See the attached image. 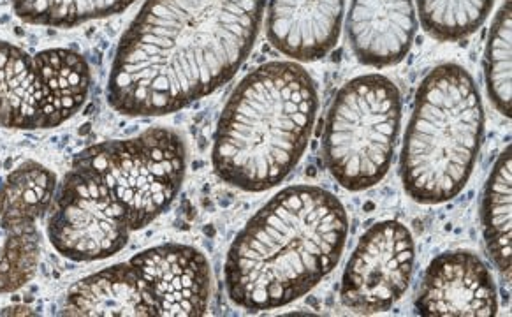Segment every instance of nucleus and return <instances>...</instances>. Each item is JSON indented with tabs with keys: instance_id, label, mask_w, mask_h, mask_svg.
I'll list each match as a JSON object with an SVG mask.
<instances>
[{
	"instance_id": "a211bd4d",
	"label": "nucleus",
	"mask_w": 512,
	"mask_h": 317,
	"mask_svg": "<svg viewBox=\"0 0 512 317\" xmlns=\"http://www.w3.org/2000/svg\"><path fill=\"white\" fill-rule=\"evenodd\" d=\"M417 13L430 36L460 41L474 34L490 15L495 0H416Z\"/></svg>"
},
{
	"instance_id": "9b49d317",
	"label": "nucleus",
	"mask_w": 512,
	"mask_h": 317,
	"mask_svg": "<svg viewBox=\"0 0 512 317\" xmlns=\"http://www.w3.org/2000/svg\"><path fill=\"white\" fill-rule=\"evenodd\" d=\"M131 259L154 284L159 316H205L212 298V270L203 252L191 245L164 244Z\"/></svg>"
},
{
	"instance_id": "f257e3e1",
	"label": "nucleus",
	"mask_w": 512,
	"mask_h": 317,
	"mask_svg": "<svg viewBox=\"0 0 512 317\" xmlns=\"http://www.w3.org/2000/svg\"><path fill=\"white\" fill-rule=\"evenodd\" d=\"M266 0H147L111 64L108 101L162 117L233 80L256 45Z\"/></svg>"
},
{
	"instance_id": "20e7f679",
	"label": "nucleus",
	"mask_w": 512,
	"mask_h": 317,
	"mask_svg": "<svg viewBox=\"0 0 512 317\" xmlns=\"http://www.w3.org/2000/svg\"><path fill=\"white\" fill-rule=\"evenodd\" d=\"M484 108L472 74L447 62L419 85L403 141V187L423 205L451 201L469 184L483 145Z\"/></svg>"
},
{
	"instance_id": "aec40b11",
	"label": "nucleus",
	"mask_w": 512,
	"mask_h": 317,
	"mask_svg": "<svg viewBox=\"0 0 512 317\" xmlns=\"http://www.w3.org/2000/svg\"><path fill=\"white\" fill-rule=\"evenodd\" d=\"M511 32V0H505L493 20L484 52L488 94L504 117H511Z\"/></svg>"
},
{
	"instance_id": "6ab92c4d",
	"label": "nucleus",
	"mask_w": 512,
	"mask_h": 317,
	"mask_svg": "<svg viewBox=\"0 0 512 317\" xmlns=\"http://www.w3.org/2000/svg\"><path fill=\"white\" fill-rule=\"evenodd\" d=\"M134 0H13L23 22L44 27H76L81 23L117 15Z\"/></svg>"
},
{
	"instance_id": "4468645a",
	"label": "nucleus",
	"mask_w": 512,
	"mask_h": 317,
	"mask_svg": "<svg viewBox=\"0 0 512 317\" xmlns=\"http://www.w3.org/2000/svg\"><path fill=\"white\" fill-rule=\"evenodd\" d=\"M62 316L154 317V291L131 261L92 273L69 289Z\"/></svg>"
},
{
	"instance_id": "6e6552de",
	"label": "nucleus",
	"mask_w": 512,
	"mask_h": 317,
	"mask_svg": "<svg viewBox=\"0 0 512 317\" xmlns=\"http://www.w3.org/2000/svg\"><path fill=\"white\" fill-rule=\"evenodd\" d=\"M48 238L73 261H101L129 244L131 224L108 187L88 171L71 168L53 198Z\"/></svg>"
},
{
	"instance_id": "f8f14e48",
	"label": "nucleus",
	"mask_w": 512,
	"mask_h": 317,
	"mask_svg": "<svg viewBox=\"0 0 512 317\" xmlns=\"http://www.w3.org/2000/svg\"><path fill=\"white\" fill-rule=\"evenodd\" d=\"M345 0H268L271 46L294 62L321 60L337 45Z\"/></svg>"
},
{
	"instance_id": "0eeeda50",
	"label": "nucleus",
	"mask_w": 512,
	"mask_h": 317,
	"mask_svg": "<svg viewBox=\"0 0 512 317\" xmlns=\"http://www.w3.org/2000/svg\"><path fill=\"white\" fill-rule=\"evenodd\" d=\"M87 60L66 48L30 55L0 41V127L36 131L64 124L90 92Z\"/></svg>"
},
{
	"instance_id": "ddd939ff",
	"label": "nucleus",
	"mask_w": 512,
	"mask_h": 317,
	"mask_svg": "<svg viewBox=\"0 0 512 317\" xmlns=\"http://www.w3.org/2000/svg\"><path fill=\"white\" fill-rule=\"evenodd\" d=\"M416 32L414 0H352L347 36L361 64L389 67L402 62Z\"/></svg>"
},
{
	"instance_id": "9d476101",
	"label": "nucleus",
	"mask_w": 512,
	"mask_h": 317,
	"mask_svg": "<svg viewBox=\"0 0 512 317\" xmlns=\"http://www.w3.org/2000/svg\"><path fill=\"white\" fill-rule=\"evenodd\" d=\"M416 310L426 317L495 316L498 296L490 268L474 252H442L426 268Z\"/></svg>"
},
{
	"instance_id": "423d86ee",
	"label": "nucleus",
	"mask_w": 512,
	"mask_h": 317,
	"mask_svg": "<svg viewBox=\"0 0 512 317\" xmlns=\"http://www.w3.org/2000/svg\"><path fill=\"white\" fill-rule=\"evenodd\" d=\"M73 166L99 178L124 210L132 231H138L175 201L187 170V148L180 134L152 127L127 140L85 148Z\"/></svg>"
},
{
	"instance_id": "dca6fc26",
	"label": "nucleus",
	"mask_w": 512,
	"mask_h": 317,
	"mask_svg": "<svg viewBox=\"0 0 512 317\" xmlns=\"http://www.w3.org/2000/svg\"><path fill=\"white\" fill-rule=\"evenodd\" d=\"M57 191V177L43 164L27 161L0 184V219L39 221Z\"/></svg>"
},
{
	"instance_id": "f03ea898",
	"label": "nucleus",
	"mask_w": 512,
	"mask_h": 317,
	"mask_svg": "<svg viewBox=\"0 0 512 317\" xmlns=\"http://www.w3.org/2000/svg\"><path fill=\"white\" fill-rule=\"evenodd\" d=\"M349 217L333 192L293 185L250 219L229 247L227 295L261 312L300 300L330 275L344 254Z\"/></svg>"
},
{
	"instance_id": "7ed1b4c3",
	"label": "nucleus",
	"mask_w": 512,
	"mask_h": 317,
	"mask_svg": "<svg viewBox=\"0 0 512 317\" xmlns=\"http://www.w3.org/2000/svg\"><path fill=\"white\" fill-rule=\"evenodd\" d=\"M319 111L314 78L294 60H273L243 78L213 138L217 177L247 192L282 184L300 163Z\"/></svg>"
},
{
	"instance_id": "1a4fd4ad",
	"label": "nucleus",
	"mask_w": 512,
	"mask_h": 317,
	"mask_svg": "<svg viewBox=\"0 0 512 317\" xmlns=\"http://www.w3.org/2000/svg\"><path fill=\"white\" fill-rule=\"evenodd\" d=\"M416 263L410 229L381 221L366 229L345 265L340 298L358 314L388 312L409 289Z\"/></svg>"
},
{
	"instance_id": "39448f33",
	"label": "nucleus",
	"mask_w": 512,
	"mask_h": 317,
	"mask_svg": "<svg viewBox=\"0 0 512 317\" xmlns=\"http://www.w3.org/2000/svg\"><path fill=\"white\" fill-rule=\"evenodd\" d=\"M402 122V96L384 74H363L338 90L322 133V159L347 191H366L388 175Z\"/></svg>"
},
{
	"instance_id": "f3484780",
	"label": "nucleus",
	"mask_w": 512,
	"mask_h": 317,
	"mask_svg": "<svg viewBox=\"0 0 512 317\" xmlns=\"http://www.w3.org/2000/svg\"><path fill=\"white\" fill-rule=\"evenodd\" d=\"M0 295L15 293L34 279L41 259V233L36 221L0 219Z\"/></svg>"
},
{
	"instance_id": "2eb2a0df",
	"label": "nucleus",
	"mask_w": 512,
	"mask_h": 317,
	"mask_svg": "<svg viewBox=\"0 0 512 317\" xmlns=\"http://www.w3.org/2000/svg\"><path fill=\"white\" fill-rule=\"evenodd\" d=\"M511 175V145H507L486 180L481 201L484 244L507 284L511 282Z\"/></svg>"
}]
</instances>
